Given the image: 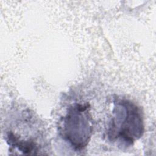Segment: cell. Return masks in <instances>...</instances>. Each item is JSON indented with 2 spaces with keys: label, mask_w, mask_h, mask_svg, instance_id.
<instances>
[{
  "label": "cell",
  "mask_w": 156,
  "mask_h": 156,
  "mask_svg": "<svg viewBox=\"0 0 156 156\" xmlns=\"http://www.w3.org/2000/svg\"><path fill=\"white\" fill-rule=\"evenodd\" d=\"M90 108L88 104H75L69 107L62 119L60 134L76 150L85 147L92 134Z\"/></svg>",
  "instance_id": "cell-2"
},
{
  "label": "cell",
  "mask_w": 156,
  "mask_h": 156,
  "mask_svg": "<svg viewBox=\"0 0 156 156\" xmlns=\"http://www.w3.org/2000/svg\"><path fill=\"white\" fill-rule=\"evenodd\" d=\"M112 114L107 132L110 141L130 145L142 136L144 126L141 112L134 103L117 99L114 101Z\"/></svg>",
  "instance_id": "cell-1"
}]
</instances>
